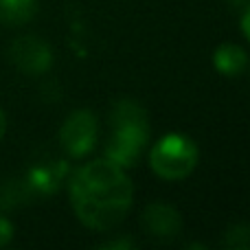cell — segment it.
<instances>
[{
	"mask_svg": "<svg viewBox=\"0 0 250 250\" xmlns=\"http://www.w3.org/2000/svg\"><path fill=\"white\" fill-rule=\"evenodd\" d=\"M141 226L154 239H173L182 229V217L171 204L154 202L143 211Z\"/></svg>",
	"mask_w": 250,
	"mask_h": 250,
	"instance_id": "obj_6",
	"label": "cell"
},
{
	"mask_svg": "<svg viewBox=\"0 0 250 250\" xmlns=\"http://www.w3.org/2000/svg\"><path fill=\"white\" fill-rule=\"evenodd\" d=\"M134 246V242H108V244H101L99 248H132Z\"/></svg>",
	"mask_w": 250,
	"mask_h": 250,
	"instance_id": "obj_11",
	"label": "cell"
},
{
	"mask_svg": "<svg viewBox=\"0 0 250 250\" xmlns=\"http://www.w3.org/2000/svg\"><path fill=\"white\" fill-rule=\"evenodd\" d=\"M4 129H7V117H4V112L0 110V138L4 136Z\"/></svg>",
	"mask_w": 250,
	"mask_h": 250,
	"instance_id": "obj_13",
	"label": "cell"
},
{
	"mask_svg": "<svg viewBox=\"0 0 250 250\" xmlns=\"http://www.w3.org/2000/svg\"><path fill=\"white\" fill-rule=\"evenodd\" d=\"M242 31H244V35L250 40V7H248V11L242 16Z\"/></svg>",
	"mask_w": 250,
	"mask_h": 250,
	"instance_id": "obj_12",
	"label": "cell"
},
{
	"mask_svg": "<svg viewBox=\"0 0 250 250\" xmlns=\"http://www.w3.org/2000/svg\"><path fill=\"white\" fill-rule=\"evenodd\" d=\"M13 235V226L11 222L7 220V217L0 215V246H4V244H9V239H11Z\"/></svg>",
	"mask_w": 250,
	"mask_h": 250,
	"instance_id": "obj_10",
	"label": "cell"
},
{
	"mask_svg": "<svg viewBox=\"0 0 250 250\" xmlns=\"http://www.w3.org/2000/svg\"><path fill=\"white\" fill-rule=\"evenodd\" d=\"M38 11V0H0V22L2 24H24Z\"/></svg>",
	"mask_w": 250,
	"mask_h": 250,
	"instance_id": "obj_8",
	"label": "cell"
},
{
	"mask_svg": "<svg viewBox=\"0 0 250 250\" xmlns=\"http://www.w3.org/2000/svg\"><path fill=\"white\" fill-rule=\"evenodd\" d=\"M248 64L246 51L237 44H222L215 48L213 53V66H215L217 73L226 75V77H235V75L244 73Z\"/></svg>",
	"mask_w": 250,
	"mask_h": 250,
	"instance_id": "obj_7",
	"label": "cell"
},
{
	"mask_svg": "<svg viewBox=\"0 0 250 250\" xmlns=\"http://www.w3.org/2000/svg\"><path fill=\"white\" fill-rule=\"evenodd\" d=\"M97 141V117L90 110H75L60 129V143L66 154L82 158L92 151Z\"/></svg>",
	"mask_w": 250,
	"mask_h": 250,
	"instance_id": "obj_4",
	"label": "cell"
},
{
	"mask_svg": "<svg viewBox=\"0 0 250 250\" xmlns=\"http://www.w3.org/2000/svg\"><path fill=\"white\" fill-rule=\"evenodd\" d=\"M68 191L77 220L92 230H110L121 224L134 198L132 180L123 167L108 158L79 167L70 178Z\"/></svg>",
	"mask_w": 250,
	"mask_h": 250,
	"instance_id": "obj_1",
	"label": "cell"
},
{
	"mask_svg": "<svg viewBox=\"0 0 250 250\" xmlns=\"http://www.w3.org/2000/svg\"><path fill=\"white\" fill-rule=\"evenodd\" d=\"M198 145L185 134H167L149 151V167L163 180H182L198 165Z\"/></svg>",
	"mask_w": 250,
	"mask_h": 250,
	"instance_id": "obj_3",
	"label": "cell"
},
{
	"mask_svg": "<svg viewBox=\"0 0 250 250\" xmlns=\"http://www.w3.org/2000/svg\"><path fill=\"white\" fill-rule=\"evenodd\" d=\"M110 123L112 134L105 145V158L119 167H132L141 158L149 138L147 110L134 99H121L114 104Z\"/></svg>",
	"mask_w": 250,
	"mask_h": 250,
	"instance_id": "obj_2",
	"label": "cell"
},
{
	"mask_svg": "<svg viewBox=\"0 0 250 250\" xmlns=\"http://www.w3.org/2000/svg\"><path fill=\"white\" fill-rule=\"evenodd\" d=\"M222 246L229 250H250V226L248 224L229 226L224 237H222Z\"/></svg>",
	"mask_w": 250,
	"mask_h": 250,
	"instance_id": "obj_9",
	"label": "cell"
},
{
	"mask_svg": "<svg viewBox=\"0 0 250 250\" xmlns=\"http://www.w3.org/2000/svg\"><path fill=\"white\" fill-rule=\"evenodd\" d=\"M9 57L26 75H42L53 64V53L48 44L44 40L35 38V35L18 38L9 48Z\"/></svg>",
	"mask_w": 250,
	"mask_h": 250,
	"instance_id": "obj_5",
	"label": "cell"
}]
</instances>
